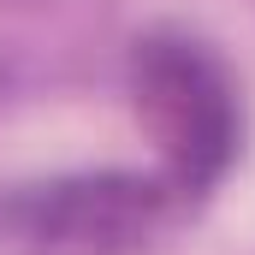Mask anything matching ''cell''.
<instances>
[{"mask_svg": "<svg viewBox=\"0 0 255 255\" xmlns=\"http://www.w3.org/2000/svg\"><path fill=\"white\" fill-rule=\"evenodd\" d=\"M130 95L166 172L190 196L214 190L244 142V101L226 60L184 30H154L130 48Z\"/></svg>", "mask_w": 255, "mask_h": 255, "instance_id": "1", "label": "cell"}, {"mask_svg": "<svg viewBox=\"0 0 255 255\" xmlns=\"http://www.w3.org/2000/svg\"><path fill=\"white\" fill-rule=\"evenodd\" d=\"M190 208V190L160 172H83L0 202V238L18 255H136Z\"/></svg>", "mask_w": 255, "mask_h": 255, "instance_id": "2", "label": "cell"}]
</instances>
